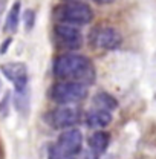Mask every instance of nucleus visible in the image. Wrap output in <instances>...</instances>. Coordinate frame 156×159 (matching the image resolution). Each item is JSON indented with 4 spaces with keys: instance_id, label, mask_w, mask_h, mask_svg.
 <instances>
[{
    "instance_id": "nucleus-1",
    "label": "nucleus",
    "mask_w": 156,
    "mask_h": 159,
    "mask_svg": "<svg viewBox=\"0 0 156 159\" xmlns=\"http://www.w3.org/2000/svg\"><path fill=\"white\" fill-rule=\"evenodd\" d=\"M54 75L63 81H77L89 86L95 81L97 72L87 57L66 52L58 55L54 61Z\"/></svg>"
},
{
    "instance_id": "nucleus-2",
    "label": "nucleus",
    "mask_w": 156,
    "mask_h": 159,
    "mask_svg": "<svg viewBox=\"0 0 156 159\" xmlns=\"http://www.w3.org/2000/svg\"><path fill=\"white\" fill-rule=\"evenodd\" d=\"M83 150V133L78 129H67L49 150V159H74Z\"/></svg>"
},
{
    "instance_id": "nucleus-3",
    "label": "nucleus",
    "mask_w": 156,
    "mask_h": 159,
    "mask_svg": "<svg viewBox=\"0 0 156 159\" xmlns=\"http://www.w3.org/2000/svg\"><path fill=\"white\" fill-rule=\"evenodd\" d=\"M55 17L58 19L60 23L81 26V25H89L92 21L94 11L87 3L75 0V2H66L60 5L55 9Z\"/></svg>"
},
{
    "instance_id": "nucleus-4",
    "label": "nucleus",
    "mask_w": 156,
    "mask_h": 159,
    "mask_svg": "<svg viewBox=\"0 0 156 159\" xmlns=\"http://www.w3.org/2000/svg\"><path fill=\"white\" fill-rule=\"evenodd\" d=\"M87 93H89L87 86L77 81H60L51 90L52 99L60 106L77 104L81 99L86 98Z\"/></svg>"
},
{
    "instance_id": "nucleus-5",
    "label": "nucleus",
    "mask_w": 156,
    "mask_h": 159,
    "mask_svg": "<svg viewBox=\"0 0 156 159\" xmlns=\"http://www.w3.org/2000/svg\"><path fill=\"white\" fill-rule=\"evenodd\" d=\"M90 41L95 48L104 49V51H113L119 48L122 37L113 26H99L92 31Z\"/></svg>"
},
{
    "instance_id": "nucleus-6",
    "label": "nucleus",
    "mask_w": 156,
    "mask_h": 159,
    "mask_svg": "<svg viewBox=\"0 0 156 159\" xmlns=\"http://www.w3.org/2000/svg\"><path fill=\"white\" fill-rule=\"evenodd\" d=\"M2 74L9 80L14 87L16 92H23L28 89V67L25 63L21 61H9L0 66Z\"/></svg>"
},
{
    "instance_id": "nucleus-7",
    "label": "nucleus",
    "mask_w": 156,
    "mask_h": 159,
    "mask_svg": "<svg viewBox=\"0 0 156 159\" xmlns=\"http://www.w3.org/2000/svg\"><path fill=\"white\" fill-rule=\"evenodd\" d=\"M81 118L77 107L74 106H60L58 109L52 110L49 115V122L54 129H72Z\"/></svg>"
},
{
    "instance_id": "nucleus-8",
    "label": "nucleus",
    "mask_w": 156,
    "mask_h": 159,
    "mask_svg": "<svg viewBox=\"0 0 156 159\" xmlns=\"http://www.w3.org/2000/svg\"><path fill=\"white\" fill-rule=\"evenodd\" d=\"M55 35L58 39L60 44L69 51H77L83 44V34L78 29V26H74V25L58 23L55 26Z\"/></svg>"
},
{
    "instance_id": "nucleus-9",
    "label": "nucleus",
    "mask_w": 156,
    "mask_h": 159,
    "mask_svg": "<svg viewBox=\"0 0 156 159\" xmlns=\"http://www.w3.org/2000/svg\"><path fill=\"white\" fill-rule=\"evenodd\" d=\"M112 112L109 110H103V109H94L87 113L86 116V122L90 129L95 130H103L106 129L110 122H112Z\"/></svg>"
},
{
    "instance_id": "nucleus-10",
    "label": "nucleus",
    "mask_w": 156,
    "mask_h": 159,
    "mask_svg": "<svg viewBox=\"0 0 156 159\" xmlns=\"http://www.w3.org/2000/svg\"><path fill=\"white\" fill-rule=\"evenodd\" d=\"M109 142H110L109 133H106V132H103V130H97L95 133H92V135L89 136V139H87L89 148H90L94 153H97L98 156L106 152Z\"/></svg>"
},
{
    "instance_id": "nucleus-11",
    "label": "nucleus",
    "mask_w": 156,
    "mask_h": 159,
    "mask_svg": "<svg viewBox=\"0 0 156 159\" xmlns=\"http://www.w3.org/2000/svg\"><path fill=\"white\" fill-rule=\"evenodd\" d=\"M20 12H21V3L20 0L14 2L11 9L8 11V16H6V20H5V31L6 32H17L19 29V23H20Z\"/></svg>"
},
{
    "instance_id": "nucleus-12",
    "label": "nucleus",
    "mask_w": 156,
    "mask_h": 159,
    "mask_svg": "<svg viewBox=\"0 0 156 159\" xmlns=\"http://www.w3.org/2000/svg\"><path fill=\"white\" fill-rule=\"evenodd\" d=\"M94 102L95 106H98V109H103V110H115L118 107V101L113 95L107 93V92H98L94 98Z\"/></svg>"
},
{
    "instance_id": "nucleus-13",
    "label": "nucleus",
    "mask_w": 156,
    "mask_h": 159,
    "mask_svg": "<svg viewBox=\"0 0 156 159\" xmlns=\"http://www.w3.org/2000/svg\"><path fill=\"white\" fill-rule=\"evenodd\" d=\"M16 107L20 113L26 115L29 112V90H23V92H16Z\"/></svg>"
},
{
    "instance_id": "nucleus-14",
    "label": "nucleus",
    "mask_w": 156,
    "mask_h": 159,
    "mask_svg": "<svg viewBox=\"0 0 156 159\" xmlns=\"http://www.w3.org/2000/svg\"><path fill=\"white\" fill-rule=\"evenodd\" d=\"M23 21H25V26L28 31H31L35 25V12L32 9H26L23 12Z\"/></svg>"
},
{
    "instance_id": "nucleus-15",
    "label": "nucleus",
    "mask_w": 156,
    "mask_h": 159,
    "mask_svg": "<svg viewBox=\"0 0 156 159\" xmlns=\"http://www.w3.org/2000/svg\"><path fill=\"white\" fill-rule=\"evenodd\" d=\"M11 41H12V39H6V41H3V43H2V46H0V54H2V55L8 51V46L11 44Z\"/></svg>"
},
{
    "instance_id": "nucleus-16",
    "label": "nucleus",
    "mask_w": 156,
    "mask_h": 159,
    "mask_svg": "<svg viewBox=\"0 0 156 159\" xmlns=\"http://www.w3.org/2000/svg\"><path fill=\"white\" fill-rule=\"evenodd\" d=\"M94 2L98 5H109V3H113L115 0H94Z\"/></svg>"
},
{
    "instance_id": "nucleus-17",
    "label": "nucleus",
    "mask_w": 156,
    "mask_h": 159,
    "mask_svg": "<svg viewBox=\"0 0 156 159\" xmlns=\"http://www.w3.org/2000/svg\"><path fill=\"white\" fill-rule=\"evenodd\" d=\"M0 89H2V83H0Z\"/></svg>"
}]
</instances>
